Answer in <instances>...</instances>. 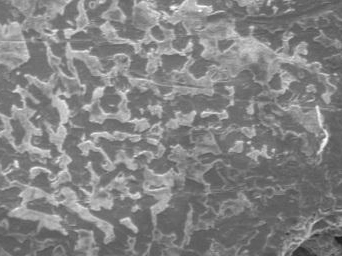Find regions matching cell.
I'll return each mask as SVG.
<instances>
[{"label":"cell","mask_w":342,"mask_h":256,"mask_svg":"<svg viewBox=\"0 0 342 256\" xmlns=\"http://www.w3.org/2000/svg\"><path fill=\"white\" fill-rule=\"evenodd\" d=\"M159 65L160 64H158L157 62H154V61H151V60H148L147 63L145 64V67H144V72H145L147 75L153 76V75H155V73L157 72V70H158Z\"/></svg>","instance_id":"6da1fadb"},{"label":"cell","mask_w":342,"mask_h":256,"mask_svg":"<svg viewBox=\"0 0 342 256\" xmlns=\"http://www.w3.org/2000/svg\"><path fill=\"white\" fill-rule=\"evenodd\" d=\"M89 19L88 17L86 16V13H83V14H79L76 19V26H77L78 29H83L85 28L86 26H88Z\"/></svg>","instance_id":"7a4b0ae2"},{"label":"cell","mask_w":342,"mask_h":256,"mask_svg":"<svg viewBox=\"0 0 342 256\" xmlns=\"http://www.w3.org/2000/svg\"><path fill=\"white\" fill-rule=\"evenodd\" d=\"M112 135H113V139H114L115 141L121 142V141H124V140H126V139H128V137H129L130 134L127 133V132H123V131L116 130L112 133Z\"/></svg>","instance_id":"3957f363"},{"label":"cell","mask_w":342,"mask_h":256,"mask_svg":"<svg viewBox=\"0 0 342 256\" xmlns=\"http://www.w3.org/2000/svg\"><path fill=\"white\" fill-rule=\"evenodd\" d=\"M163 131H164V128H163L160 124L156 123V124H154V125L150 126L149 134H151V135H155V136H160L163 133Z\"/></svg>","instance_id":"277c9868"},{"label":"cell","mask_w":342,"mask_h":256,"mask_svg":"<svg viewBox=\"0 0 342 256\" xmlns=\"http://www.w3.org/2000/svg\"><path fill=\"white\" fill-rule=\"evenodd\" d=\"M180 126L179 122H178V120L176 119V118H172V119H169L167 120L166 124H165V127L167 129H169V130H174V129H177L178 127Z\"/></svg>","instance_id":"5b68a950"},{"label":"cell","mask_w":342,"mask_h":256,"mask_svg":"<svg viewBox=\"0 0 342 256\" xmlns=\"http://www.w3.org/2000/svg\"><path fill=\"white\" fill-rule=\"evenodd\" d=\"M71 179V175L68 171H62L58 175V181L59 182H67Z\"/></svg>","instance_id":"8992f818"},{"label":"cell","mask_w":342,"mask_h":256,"mask_svg":"<svg viewBox=\"0 0 342 256\" xmlns=\"http://www.w3.org/2000/svg\"><path fill=\"white\" fill-rule=\"evenodd\" d=\"M242 150H243V144L239 141H236L235 143L233 144L232 148H231V151L234 152V153H239V152H241Z\"/></svg>","instance_id":"52a82bcc"},{"label":"cell","mask_w":342,"mask_h":256,"mask_svg":"<svg viewBox=\"0 0 342 256\" xmlns=\"http://www.w3.org/2000/svg\"><path fill=\"white\" fill-rule=\"evenodd\" d=\"M128 140L131 143H136V142H139L141 140V135L140 134H130L129 137H128Z\"/></svg>","instance_id":"ba28073f"},{"label":"cell","mask_w":342,"mask_h":256,"mask_svg":"<svg viewBox=\"0 0 342 256\" xmlns=\"http://www.w3.org/2000/svg\"><path fill=\"white\" fill-rule=\"evenodd\" d=\"M217 117L219 120H225L228 118V113L226 111H220L219 113L217 114Z\"/></svg>","instance_id":"9c48e42d"},{"label":"cell","mask_w":342,"mask_h":256,"mask_svg":"<svg viewBox=\"0 0 342 256\" xmlns=\"http://www.w3.org/2000/svg\"><path fill=\"white\" fill-rule=\"evenodd\" d=\"M242 133L244 134L245 136H250L251 135V129L248 128V127H243L241 129Z\"/></svg>","instance_id":"30bf717a"}]
</instances>
